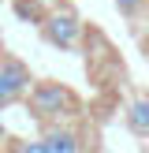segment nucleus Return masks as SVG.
<instances>
[{"label": "nucleus", "instance_id": "1", "mask_svg": "<svg viewBox=\"0 0 149 153\" xmlns=\"http://www.w3.org/2000/svg\"><path fill=\"white\" fill-rule=\"evenodd\" d=\"M78 101L63 82H37L30 86V112L37 120H60V116H74Z\"/></svg>", "mask_w": 149, "mask_h": 153}, {"label": "nucleus", "instance_id": "8", "mask_svg": "<svg viewBox=\"0 0 149 153\" xmlns=\"http://www.w3.org/2000/svg\"><path fill=\"white\" fill-rule=\"evenodd\" d=\"M0 134H4V123H0Z\"/></svg>", "mask_w": 149, "mask_h": 153}, {"label": "nucleus", "instance_id": "4", "mask_svg": "<svg viewBox=\"0 0 149 153\" xmlns=\"http://www.w3.org/2000/svg\"><path fill=\"white\" fill-rule=\"evenodd\" d=\"M41 142H45L49 153H82V138H78V131H71V127H49Z\"/></svg>", "mask_w": 149, "mask_h": 153}, {"label": "nucleus", "instance_id": "6", "mask_svg": "<svg viewBox=\"0 0 149 153\" xmlns=\"http://www.w3.org/2000/svg\"><path fill=\"white\" fill-rule=\"evenodd\" d=\"M116 4H119V11H123L127 19H134V15L142 11V4H149V0H116Z\"/></svg>", "mask_w": 149, "mask_h": 153}, {"label": "nucleus", "instance_id": "5", "mask_svg": "<svg viewBox=\"0 0 149 153\" xmlns=\"http://www.w3.org/2000/svg\"><path fill=\"white\" fill-rule=\"evenodd\" d=\"M127 127H131L134 134H149V97L145 94L127 105Z\"/></svg>", "mask_w": 149, "mask_h": 153}, {"label": "nucleus", "instance_id": "3", "mask_svg": "<svg viewBox=\"0 0 149 153\" xmlns=\"http://www.w3.org/2000/svg\"><path fill=\"white\" fill-rule=\"evenodd\" d=\"M30 90V71L19 60H0V108L11 101H19Z\"/></svg>", "mask_w": 149, "mask_h": 153}, {"label": "nucleus", "instance_id": "7", "mask_svg": "<svg viewBox=\"0 0 149 153\" xmlns=\"http://www.w3.org/2000/svg\"><path fill=\"white\" fill-rule=\"evenodd\" d=\"M15 153H49V149H45V142H22Z\"/></svg>", "mask_w": 149, "mask_h": 153}, {"label": "nucleus", "instance_id": "2", "mask_svg": "<svg viewBox=\"0 0 149 153\" xmlns=\"http://www.w3.org/2000/svg\"><path fill=\"white\" fill-rule=\"evenodd\" d=\"M41 34H45V41H52L56 49H74L78 37H82V22H78V15H71V11H56V15L45 19Z\"/></svg>", "mask_w": 149, "mask_h": 153}]
</instances>
